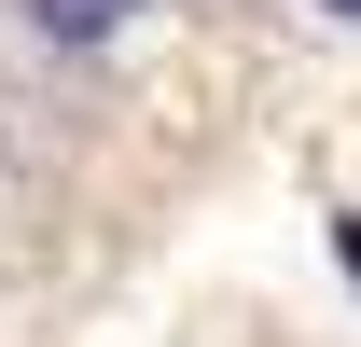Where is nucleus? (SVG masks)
I'll return each instance as SVG.
<instances>
[{
  "label": "nucleus",
  "mask_w": 361,
  "mask_h": 347,
  "mask_svg": "<svg viewBox=\"0 0 361 347\" xmlns=\"http://www.w3.org/2000/svg\"><path fill=\"white\" fill-rule=\"evenodd\" d=\"M0 14H14V28H28L42 56H111L139 14H153V0H0Z\"/></svg>",
  "instance_id": "f257e3e1"
},
{
  "label": "nucleus",
  "mask_w": 361,
  "mask_h": 347,
  "mask_svg": "<svg viewBox=\"0 0 361 347\" xmlns=\"http://www.w3.org/2000/svg\"><path fill=\"white\" fill-rule=\"evenodd\" d=\"M334 264H348V292H361V209H334Z\"/></svg>",
  "instance_id": "f03ea898"
},
{
  "label": "nucleus",
  "mask_w": 361,
  "mask_h": 347,
  "mask_svg": "<svg viewBox=\"0 0 361 347\" xmlns=\"http://www.w3.org/2000/svg\"><path fill=\"white\" fill-rule=\"evenodd\" d=\"M319 14H334V28H361V0H319Z\"/></svg>",
  "instance_id": "7ed1b4c3"
}]
</instances>
